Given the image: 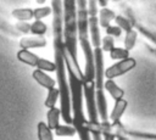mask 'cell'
<instances>
[{"mask_svg": "<svg viewBox=\"0 0 156 140\" xmlns=\"http://www.w3.org/2000/svg\"><path fill=\"white\" fill-rule=\"evenodd\" d=\"M52 32H54V55H55V65H56V77L60 91V110L61 118L66 124L73 125L72 119V105H71V91L69 83L66 75V65L63 60V9L62 7H52Z\"/></svg>", "mask_w": 156, "mask_h": 140, "instance_id": "obj_1", "label": "cell"}, {"mask_svg": "<svg viewBox=\"0 0 156 140\" xmlns=\"http://www.w3.org/2000/svg\"><path fill=\"white\" fill-rule=\"evenodd\" d=\"M63 7V43L71 55L77 58L78 43V21L77 0H62Z\"/></svg>", "mask_w": 156, "mask_h": 140, "instance_id": "obj_2", "label": "cell"}, {"mask_svg": "<svg viewBox=\"0 0 156 140\" xmlns=\"http://www.w3.org/2000/svg\"><path fill=\"white\" fill-rule=\"evenodd\" d=\"M94 63H95V95H96V107L99 118L102 122L108 121L107 114V102L105 97V88H104V78H105V68H104V56L101 47H94Z\"/></svg>", "mask_w": 156, "mask_h": 140, "instance_id": "obj_3", "label": "cell"}, {"mask_svg": "<svg viewBox=\"0 0 156 140\" xmlns=\"http://www.w3.org/2000/svg\"><path fill=\"white\" fill-rule=\"evenodd\" d=\"M105 133H112L113 135L122 134L126 136H132L136 139H143V140H156V133L151 131H144V130H138V129H129L126 125H123L121 122L118 123H111V122H102L101 127V134Z\"/></svg>", "mask_w": 156, "mask_h": 140, "instance_id": "obj_4", "label": "cell"}, {"mask_svg": "<svg viewBox=\"0 0 156 140\" xmlns=\"http://www.w3.org/2000/svg\"><path fill=\"white\" fill-rule=\"evenodd\" d=\"M98 0H88V27L91 45L94 47L101 46V37H100V24L98 18Z\"/></svg>", "mask_w": 156, "mask_h": 140, "instance_id": "obj_5", "label": "cell"}, {"mask_svg": "<svg viewBox=\"0 0 156 140\" xmlns=\"http://www.w3.org/2000/svg\"><path fill=\"white\" fill-rule=\"evenodd\" d=\"M83 97L87 105L88 121L98 122L99 113L96 107V95H95V80H84L83 82Z\"/></svg>", "mask_w": 156, "mask_h": 140, "instance_id": "obj_6", "label": "cell"}, {"mask_svg": "<svg viewBox=\"0 0 156 140\" xmlns=\"http://www.w3.org/2000/svg\"><path fill=\"white\" fill-rule=\"evenodd\" d=\"M135 66H136V61L133 57H127L124 60H119V62H117L105 69V77L107 79H113V78L121 77V75L128 73Z\"/></svg>", "mask_w": 156, "mask_h": 140, "instance_id": "obj_7", "label": "cell"}, {"mask_svg": "<svg viewBox=\"0 0 156 140\" xmlns=\"http://www.w3.org/2000/svg\"><path fill=\"white\" fill-rule=\"evenodd\" d=\"M128 107V101L124 100V99H119V100H116L115 101V105H113V108L108 116V119L111 123H118L121 122V118L122 116L124 114L126 110Z\"/></svg>", "mask_w": 156, "mask_h": 140, "instance_id": "obj_8", "label": "cell"}, {"mask_svg": "<svg viewBox=\"0 0 156 140\" xmlns=\"http://www.w3.org/2000/svg\"><path fill=\"white\" fill-rule=\"evenodd\" d=\"M46 45V39L43 35H33V37H24L20 40L21 49H34V47H44Z\"/></svg>", "mask_w": 156, "mask_h": 140, "instance_id": "obj_9", "label": "cell"}, {"mask_svg": "<svg viewBox=\"0 0 156 140\" xmlns=\"http://www.w3.org/2000/svg\"><path fill=\"white\" fill-rule=\"evenodd\" d=\"M33 78H34V80L39 84V85H41L43 88H45V89H52V88H55V85H56V80H54L50 75H48L44 71H41V69H35L34 72H33Z\"/></svg>", "mask_w": 156, "mask_h": 140, "instance_id": "obj_10", "label": "cell"}, {"mask_svg": "<svg viewBox=\"0 0 156 140\" xmlns=\"http://www.w3.org/2000/svg\"><path fill=\"white\" fill-rule=\"evenodd\" d=\"M104 88L105 90L111 95V97L116 101V100H119V99H123L124 96V90L122 88H119L113 79H107L105 80L104 83Z\"/></svg>", "mask_w": 156, "mask_h": 140, "instance_id": "obj_11", "label": "cell"}, {"mask_svg": "<svg viewBox=\"0 0 156 140\" xmlns=\"http://www.w3.org/2000/svg\"><path fill=\"white\" fill-rule=\"evenodd\" d=\"M17 58L21 62H23V63H26L28 66H33V67H37V63L39 61V57L35 54H33V52H30V51H28L26 49H21L17 52Z\"/></svg>", "mask_w": 156, "mask_h": 140, "instance_id": "obj_12", "label": "cell"}, {"mask_svg": "<svg viewBox=\"0 0 156 140\" xmlns=\"http://www.w3.org/2000/svg\"><path fill=\"white\" fill-rule=\"evenodd\" d=\"M46 119H48V127L52 130H55L58 125H60V119H61V110L57 107H52L49 108L48 114H46Z\"/></svg>", "mask_w": 156, "mask_h": 140, "instance_id": "obj_13", "label": "cell"}, {"mask_svg": "<svg viewBox=\"0 0 156 140\" xmlns=\"http://www.w3.org/2000/svg\"><path fill=\"white\" fill-rule=\"evenodd\" d=\"M116 13L113 10L108 9V7H101V10L99 11V24L102 28H106L110 26V22L112 19H115Z\"/></svg>", "mask_w": 156, "mask_h": 140, "instance_id": "obj_14", "label": "cell"}, {"mask_svg": "<svg viewBox=\"0 0 156 140\" xmlns=\"http://www.w3.org/2000/svg\"><path fill=\"white\" fill-rule=\"evenodd\" d=\"M11 15L18 21H29L34 17V10L32 9H15Z\"/></svg>", "mask_w": 156, "mask_h": 140, "instance_id": "obj_15", "label": "cell"}, {"mask_svg": "<svg viewBox=\"0 0 156 140\" xmlns=\"http://www.w3.org/2000/svg\"><path fill=\"white\" fill-rule=\"evenodd\" d=\"M38 139L39 140H54L51 129L44 122L38 123Z\"/></svg>", "mask_w": 156, "mask_h": 140, "instance_id": "obj_16", "label": "cell"}, {"mask_svg": "<svg viewBox=\"0 0 156 140\" xmlns=\"http://www.w3.org/2000/svg\"><path fill=\"white\" fill-rule=\"evenodd\" d=\"M55 134L57 136H73L77 134V130L72 124H60L55 129Z\"/></svg>", "mask_w": 156, "mask_h": 140, "instance_id": "obj_17", "label": "cell"}, {"mask_svg": "<svg viewBox=\"0 0 156 140\" xmlns=\"http://www.w3.org/2000/svg\"><path fill=\"white\" fill-rule=\"evenodd\" d=\"M58 97H60V91H58V89H56V88L49 89V90H48L46 99H45V106H46L48 108L55 107V105H56Z\"/></svg>", "mask_w": 156, "mask_h": 140, "instance_id": "obj_18", "label": "cell"}, {"mask_svg": "<svg viewBox=\"0 0 156 140\" xmlns=\"http://www.w3.org/2000/svg\"><path fill=\"white\" fill-rule=\"evenodd\" d=\"M48 32V26L41 22V19H35L30 24V33L33 35H44Z\"/></svg>", "mask_w": 156, "mask_h": 140, "instance_id": "obj_19", "label": "cell"}, {"mask_svg": "<svg viewBox=\"0 0 156 140\" xmlns=\"http://www.w3.org/2000/svg\"><path fill=\"white\" fill-rule=\"evenodd\" d=\"M136 37H138V32L135 29H132L129 32H126V37H124V49H127L128 51H130L136 43Z\"/></svg>", "mask_w": 156, "mask_h": 140, "instance_id": "obj_20", "label": "cell"}, {"mask_svg": "<svg viewBox=\"0 0 156 140\" xmlns=\"http://www.w3.org/2000/svg\"><path fill=\"white\" fill-rule=\"evenodd\" d=\"M115 21H116V24H117L123 32H129V30L133 29V22H132L129 18L124 17V16L118 15V16L115 17Z\"/></svg>", "mask_w": 156, "mask_h": 140, "instance_id": "obj_21", "label": "cell"}, {"mask_svg": "<svg viewBox=\"0 0 156 140\" xmlns=\"http://www.w3.org/2000/svg\"><path fill=\"white\" fill-rule=\"evenodd\" d=\"M110 57L112 60H124L127 57H129V51L124 47H113L110 51Z\"/></svg>", "mask_w": 156, "mask_h": 140, "instance_id": "obj_22", "label": "cell"}, {"mask_svg": "<svg viewBox=\"0 0 156 140\" xmlns=\"http://www.w3.org/2000/svg\"><path fill=\"white\" fill-rule=\"evenodd\" d=\"M37 68L41 71H48V72H55L56 71V65L52 61H49L46 58L39 57V61L37 63Z\"/></svg>", "mask_w": 156, "mask_h": 140, "instance_id": "obj_23", "label": "cell"}, {"mask_svg": "<svg viewBox=\"0 0 156 140\" xmlns=\"http://www.w3.org/2000/svg\"><path fill=\"white\" fill-rule=\"evenodd\" d=\"M52 13V9L49 6H43V7H38L34 9V18L35 19H43L48 16H50Z\"/></svg>", "mask_w": 156, "mask_h": 140, "instance_id": "obj_24", "label": "cell"}, {"mask_svg": "<svg viewBox=\"0 0 156 140\" xmlns=\"http://www.w3.org/2000/svg\"><path fill=\"white\" fill-rule=\"evenodd\" d=\"M101 49H102V51H111L113 47H115V39H113V37H111V35H106V37H104L102 39H101V46H100Z\"/></svg>", "mask_w": 156, "mask_h": 140, "instance_id": "obj_25", "label": "cell"}, {"mask_svg": "<svg viewBox=\"0 0 156 140\" xmlns=\"http://www.w3.org/2000/svg\"><path fill=\"white\" fill-rule=\"evenodd\" d=\"M0 29H1V30H4V32L11 33V34H13V35H18V34H20V33L16 30L15 26L9 24V23H7L6 21H4L1 17H0Z\"/></svg>", "mask_w": 156, "mask_h": 140, "instance_id": "obj_26", "label": "cell"}, {"mask_svg": "<svg viewBox=\"0 0 156 140\" xmlns=\"http://www.w3.org/2000/svg\"><path fill=\"white\" fill-rule=\"evenodd\" d=\"M106 29V35H111L113 38H119L122 35V29L116 24V26H108L105 28Z\"/></svg>", "mask_w": 156, "mask_h": 140, "instance_id": "obj_27", "label": "cell"}, {"mask_svg": "<svg viewBox=\"0 0 156 140\" xmlns=\"http://www.w3.org/2000/svg\"><path fill=\"white\" fill-rule=\"evenodd\" d=\"M15 28H16V30L18 33H24V34L30 33V24L27 23L26 21H21L18 23H16L15 24Z\"/></svg>", "mask_w": 156, "mask_h": 140, "instance_id": "obj_28", "label": "cell"}, {"mask_svg": "<svg viewBox=\"0 0 156 140\" xmlns=\"http://www.w3.org/2000/svg\"><path fill=\"white\" fill-rule=\"evenodd\" d=\"M102 138H104V140H115L116 135H113L112 133H105V134H102Z\"/></svg>", "mask_w": 156, "mask_h": 140, "instance_id": "obj_29", "label": "cell"}, {"mask_svg": "<svg viewBox=\"0 0 156 140\" xmlns=\"http://www.w3.org/2000/svg\"><path fill=\"white\" fill-rule=\"evenodd\" d=\"M108 1H110V0H98L99 5H100L101 7H107V4H108Z\"/></svg>", "mask_w": 156, "mask_h": 140, "instance_id": "obj_30", "label": "cell"}, {"mask_svg": "<svg viewBox=\"0 0 156 140\" xmlns=\"http://www.w3.org/2000/svg\"><path fill=\"white\" fill-rule=\"evenodd\" d=\"M115 140H129V139H128V136H126V135H122V134H117Z\"/></svg>", "mask_w": 156, "mask_h": 140, "instance_id": "obj_31", "label": "cell"}, {"mask_svg": "<svg viewBox=\"0 0 156 140\" xmlns=\"http://www.w3.org/2000/svg\"><path fill=\"white\" fill-rule=\"evenodd\" d=\"M35 1H37L38 4H44V2L46 1V0H35Z\"/></svg>", "mask_w": 156, "mask_h": 140, "instance_id": "obj_32", "label": "cell"}, {"mask_svg": "<svg viewBox=\"0 0 156 140\" xmlns=\"http://www.w3.org/2000/svg\"><path fill=\"white\" fill-rule=\"evenodd\" d=\"M115 1H116V0H115Z\"/></svg>", "mask_w": 156, "mask_h": 140, "instance_id": "obj_33", "label": "cell"}]
</instances>
